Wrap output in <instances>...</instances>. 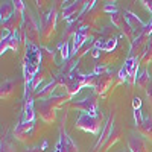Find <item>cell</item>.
Returning a JSON list of instances; mask_svg holds the SVG:
<instances>
[{
	"instance_id": "cell-32",
	"label": "cell",
	"mask_w": 152,
	"mask_h": 152,
	"mask_svg": "<svg viewBox=\"0 0 152 152\" xmlns=\"http://www.w3.org/2000/svg\"><path fill=\"white\" fill-rule=\"evenodd\" d=\"M110 20H111V24L114 28H122L123 26V23H125V17H123V14H120V12L117 11V12H114V14H111L110 15Z\"/></svg>"
},
{
	"instance_id": "cell-7",
	"label": "cell",
	"mask_w": 152,
	"mask_h": 152,
	"mask_svg": "<svg viewBox=\"0 0 152 152\" xmlns=\"http://www.w3.org/2000/svg\"><path fill=\"white\" fill-rule=\"evenodd\" d=\"M93 38V28H81L79 32L75 35L73 43H72V55L75 56L81 50L84 44H87Z\"/></svg>"
},
{
	"instance_id": "cell-4",
	"label": "cell",
	"mask_w": 152,
	"mask_h": 152,
	"mask_svg": "<svg viewBox=\"0 0 152 152\" xmlns=\"http://www.w3.org/2000/svg\"><path fill=\"white\" fill-rule=\"evenodd\" d=\"M70 108H75V110H81L90 116H97L99 111H97V96H88V97H84L81 100H72L70 102Z\"/></svg>"
},
{
	"instance_id": "cell-3",
	"label": "cell",
	"mask_w": 152,
	"mask_h": 152,
	"mask_svg": "<svg viewBox=\"0 0 152 152\" xmlns=\"http://www.w3.org/2000/svg\"><path fill=\"white\" fill-rule=\"evenodd\" d=\"M21 32L26 37V43H32L35 46H40L41 32H40V28H38V24H37L35 18L32 17L29 9H26V12H24V23H23Z\"/></svg>"
},
{
	"instance_id": "cell-35",
	"label": "cell",
	"mask_w": 152,
	"mask_h": 152,
	"mask_svg": "<svg viewBox=\"0 0 152 152\" xmlns=\"http://www.w3.org/2000/svg\"><path fill=\"white\" fill-rule=\"evenodd\" d=\"M102 38L104 40H111V38H117L116 35H114V26H107L104 31H102Z\"/></svg>"
},
{
	"instance_id": "cell-39",
	"label": "cell",
	"mask_w": 152,
	"mask_h": 152,
	"mask_svg": "<svg viewBox=\"0 0 152 152\" xmlns=\"http://www.w3.org/2000/svg\"><path fill=\"white\" fill-rule=\"evenodd\" d=\"M105 72H108V67H107V66H102V64H97V62H96L93 73H94L96 76H99V75H102V73H105Z\"/></svg>"
},
{
	"instance_id": "cell-5",
	"label": "cell",
	"mask_w": 152,
	"mask_h": 152,
	"mask_svg": "<svg viewBox=\"0 0 152 152\" xmlns=\"http://www.w3.org/2000/svg\"><path fill=\"white\" fill-rule=\"evenodd\" d=\"M56 18H58L56 8H52L49 11V14L44 17L43 23H41V38L43 40H49V38H52V35L55 34Z\"/></svg>"
},
{
	"instance_id": "cell-34",
	"label": "cell",
	"mask_w": 152,
	"mask_h": 152,
	"mask_svg": "<svg viewBox=\"0 0 152 152\" xmlns=\"http://www.w3.org/2000/svg\"><path fill=\"white\" fill-rule=\"evenodd\" d=\"M94 43H96V40H94V38H91V40L88 41L87 44H84V46L81 47V50H79V52L76 53V55H75V58H76V59H81V58H82V56H84V55L88 52V50H93V49H94Z\"/></svg>"
},
{
	"instance_id": "cell-6",
	"label": "cell",
	"mask_w": 152,
	"mask_h": 152,
	"mask_svg": "<svg viewBox=\"0 0 152 152\" xmlns=\"http://www.w3.org/2000/svg\"><path fill=\"white\" fill-rule=\"evenodd\" d=\"M64 120H66V117L62 119V125L59 126V140L56 143V149L59 152H79L76 143L69 137V134L64 128Z\"/></svg>"
},
{
	"instance_id": "cell-22",
	"label": "cell",
	"mask_w": 152,
	"mask_h": 152,
	"mask_svg": "<svg viewBox=\"0 0 152 152\" xmlns=\"http://www.w3.org/2000/svg\"><path fill=\"white\" fill-rule=\"evenodd\" d=\"M15 12V6H14V2H3L2 6H0V18H2V23L3 21H8Z\"/></svg>"
},
{
	"instance_id": "cell-36",
	"label": "cell",
	"mask_w": 152,
	"mask_h": 152,
	"mask_svg": "<svg viewBox=\"0 0 152 152\" xmlns=\"http://www.w3.org/2000/svg\"><path fill=\"white\" fill-rule=\"evenodd\" d=\"M134 120H135L137 128H140V126L143 125L145 117H143V113H142V110H134Z\"/></svg>"
},
{
	"instance_id": "cell-42",
	"label": "cell",
	"mask_w": 152,
	"mask_h": 152,
	"mask_svg": "<svg viewBox=\"0 0 152 152\" xmlns=\"http://www.w3.org/2000/svg\"><path fill=\"white\" fill-rule=\"evenodd\" d=\"M132 107H134V110H140L142 108V99L140 97H134L132 99Z\"/></svg>"
},
{
	"instance_id": "cell-24",
	"label": "cell",
	"mask_w": 152,
	"mask_h": 152,
	"mask_svg": "<svg viewBox=\"0 0 152 152\" xmlns=\"http://www.w3.org/2000/svg\"><path fill=\"white\" fill-rule=\"evenodd\" d=\"M120 135H122V129H120V128H114V129H113V132H111V135H110V138L105 142V145H104L102 148H100V149H102L100 152H107L113 145H116V143L120 140Z\"/></svg>"
},
{
	"instance_id": "cell-28",
	"label": "cell",
	"mask_w": 152,
	"mask_h": 152,
	"mask_svg": "<svg viewBox=\"0 0 152 152\" xmlns=\"http://www.w3.org/2000/svg\"><path fill=\"white\" fill-rule=\"evenodd\" d=\"M119 58V52H108V53H102L100 58L97 59V64H102V66H110V64H114Z\"/></svg>"
},
{
	"instance_id": "cell-8",
	"label": "cell",
	"mask_w": 152,
	"mask_h": 152,
	"mask_svg": "<svg viewBox=\"0 0 152 152\" xmlns=\"http://www.w3.org/2000/svg\"><path fill=\"white\" fill-rule=\"evenodd\" d=\"M87 6V2H73L70 3L69 6H66L64 9H62V18L64 20H69V23L72 21H78V18L81 17V14L84 12Z\"/></svg>"
},
{
	"instance_id": "cell-16",
	"label": "cell",
	"mask_w": 152,
	"mask_h": 152,
	"mask_svg": "<svg viewBox=\"0 0 152 152\" xmlns=\"http://www.w3.org/2000/svg\"><path fill=\"white\" fill-rule=\"evenodd\" d=\"M58 81L53 79L52 82H49L47 85H44L43 88H40V90H37L32 93L34 99H40V100H47L49 97H52L53 96V91H55V88L58 87Z\"/></svg>"
},
{
	"instance_id": "cell-2",
	"label": "cell",
	"mask_w": 152,
	"mask_h": 152,
	"mask_svg": "<svg viewBox=\"0 0 152 152\" xmlns=\"http://www.w3.org/2000/svg\"><path fill=\"white\" fill-rule=\"evenodd\" d=\"M102 113H99L97 116H90L87 113H81L79 117L76 119L75 126L78 129H82L85 132H90V134H99L100 131V126H102Z\"/></svg>"
},
{
	"instance_id": "cell-12",
	"label": "cell",
	"mask_w": 152,
	"mask_h": 152,
	"mask_svg": "<svg viewBox=\"0 0 152 152\" xmlns=\"http://www.w3.org/2000/svg\"><path fill=\"white\" fill-rule=\"evenodd\" d=\"M113 79H114V75H113L110 70L105 72V73H102V75H99L97 79H96V85H94V93H96V96L104 94L108 88L111 87Z\"/></svg>"
},
{
	"instance_id": "cell-10",
	"label": "cell",
	"mask_w": 152,
	"mask_h": 152,
	"mask_svg": "<svg viewBox=\"0 0 152 152\" xmlns=\"http://www.w3.org/2000/svg\"><path fill=\"white\" fill-rule=\"evenodd\" d=\"M149 38L148 35L145 34H140L134 38V41L131 43V47H129V56L132 58H142L143 53H145V49L149 43Z\"/></svg>"
},
{
	"instance_id": "cell-13",
	"label": "cell",
	"mask_w": 152,
	"mask_h": 152,
	"mask_svg": "<svg viewBox=\"0 0 152 152\" xmlns=\"http://www.w3.org/2000/svg\"><path fill=\"white\" fill-rule=\"evenodd\" d=\"M100 11L96 9V6L93 9H84V12L81 14V17L78 18V23L81 28H93L96 20L99 18Z\"/></svg>"
},
{
	"instance_id": "cell-19",
	"label": "cell",
	"mask_w": 152,
	"mask_h": 152,
	"mask_svg": "<svg viewBox=\"0 0 152 152\" xmlns=\"http://www.w3.org/2000/svg\"><path fill=\"white\" fill-rule=\"evenodd\" d=\"M24 110H23V122H34L35 120V110H34V96L32 93L24 96Z\"/></svg>"
},
{
	"instance_id": "cell-25",
	"label": "cell",
	"mask_w": 152,
	"mask_h": 152,
	"mask_svg": "<svg viewBox=\"0 0 152 152\" xmlns=\"http://www.w3.org/2000/svg\"><path fill=\"white\" fill-rule=\"evenodd\" d=\"M138 132H140L143 137H146L149 142H152V116L145 117L143 125L138 128Z\"/></svg>"
},
{
	"instance_id": "cell-23",
	"label": "cell",
	"mask_w": 152,
	"mask_h": 152,
	"mask_svg": "<svg viewBox=\"0 0 152 152\" xmlns=\"http://www.w3.org/2000/svg\"><path fill=\"white\" fill-rule=\"evenodd\" d=\"M15 91V81L12 79H8L2 84V87H0V97L2 99H9L12 94H14Z\"/></svg>"
},
{
	"instance_id": "cell-17",
	"label": "cell",
	"mask_w": 152,
	"mask_h": 152,
	"mask_svg": "<svg viewBox=\"0 0 152 152\" xmlns=\"http://www.w3.org/2000/svg\"><path fill=\"white\" fill-rule=\"evenodd\" d=\"M128 149L131 152H149L146 140L142 138L140 135H135V134L128 138Z\"/></svg>"
},
{
	"instance_id": "cell-46",
	"label": "cell",
	"mask_w": 152,
	"mask_h": 152,
	"mask_svg": "<svg viewBox=\"0 0 152 152\" xmlns=\"http://www.w3.org/2000/svg\"><path fill=\"white\" fill-rule=\"evenodd\" d=\"M91 52H93V53H91V55H93V58H97V59L100 58V50H96V49H93Z\"/></svg>"
},
{
	"instance_id": "cell-31",
	"label": "cell",
	"mask_w": 152,
	"mask_h": 152,
	"mask_svg": "<svg viewBox=\"0 0 152 152\" xmlns=\"http://www.w3.org/2000/svg\"><path fill=\"white\" fill-rule=\"evenodd\" d=\"M120 31H122V34L125 35V38H126V40H128V41H131V43L134 41V38L137 37V34L134 32V29H132V28H131V26H129V24L126 23V21L123 23V26L120 28Z\"/></svg>"
},
{
	"instance_id": "cell-26",
	"label": "cell",
	"mask_w": 152,
	"mask_h": 152,
	"mask_svg": "<svg viewBox=\"0 0 152 152\" xmlns=\"http://www.w3.org/2000/svg\"><path fill=\"white\" fill-rule=\"evenodd\" d=\"M151 75H149V70H143L140 75L137 76V87L138 88H142V90H148V87H149V84H151Z\"/></svg>"
},
{
	"instance_id": "cell-21",
	"label": "cell",
	"mask_w": 152,
	"mask_h": 152,
	"mask_svg": "<svg viewBox=\"0 0 152 152\" xmlns=\"http://www.w3.org/2000/svg\"><path fill=\"white\" fill-rule=\"evenodd\" d=\"M113 123H114V116H113V114H111V116H110V119L107 120V123H105V129H104V132H102V135H100L99 137V140H97V143H96V149H99L100 146H104L105 145V142L108 140V138H110V135H111V132H113Z\"/></svg>"
},
{
	"instance_id": "cell-47",
	"label": "cell",
	"mask_w": 152,
	"mask_h": 152,
	"mask_svg": "<svg viewBox=\"0 0 152 152\" xmlns=\"http://www.w3.org/2000/svg\"><path fill=\"white\" fill-rule=\"evenodd\" d=\"M55 152H59V151H58V149H55Z\"/></svg>"
},
{
	"instance_id": "cell-41",
	"label": "cell",
	"mask_w": 152,
	"mask_h": 152,
	"mask_svg": "<svg viewBox=\"0 0 152 152\" xmlns=\"http://www.w3.org/2000/svg\"><path fill=\"white\" fill-rule=\"evenodd\" d=\"M14 6H15V11H18V12H24V11H26L24 2H21V0H15V2H14Z\"/></svg>"
},
{
	"instance_id": "cell-45",
	"label": "cell",
	"mask_w": 152,
	"mask_h": 152,
	"mask_svg": "<svg viewBox=\"0 0 152 152\" xmlns=\"http://www.w3.org/2000/svg\"><path fill=\"white\" fill-rule=\"evenodd\" d=\"M24 152H43V149L41 148H28V149H24Z\"/></svg>"
},
{
	"instance_id": "cell-27",
	"label": "cell",
	"mask_w": 152,
	"mask_h": 152,
	"mask_svg": "<svg viewBox=\"0 0 152 152\" xmlns=\"http://www.w3.org/2000/svg\"><path fill=\"white\" fill-rule=\"evenodd\" d=\"M41 56H43L44 67H50V66L55 64V52H53V50H50V49L41 46Z\"/></svg>"
},
{
	"instance_id": "cell-37",
	"label": "cell",
	"mask_w": 152,
	"mask_h": 152,
	"mask_svg": "<svg viewBox=\"0 0 152 152\" xmlns=\"http://www.w3.org/2000/svg\"><path fill=\"white\" fill-rule=\"evenodd\" d=\"M128 81V72L125 70V67H122L120 70H119V73H117V85L119 84H123V82H126Z\"/></svg>"
},
{
	"instance_id": "cell-14",
	"label": "cell",
	"mask_w": 152,
	"mask_h": 152,
	"mask_svg": "<svg viewBox=\"0 0 152 152\" xmlns=\"http://www.w3.org/2000/svg\"><path fill=\"white\" fill-rule=\"evenodd\" d=\"M38 113L40 117L46 122V123H53L56 120V108H53L47 100H41L38 105Z\"/></svg>"
},
{
	"instance_id": "cell-11",
	"label": "cell",
	"mask_w": 152,
	"mask_h": 152,
	"mask_svg": "<svg viewBox=\"0 0 152 152\" xmlns=\"http://www.w3.org/2000/svg\"><path fill=\"white\" fill-rule=\"evenodd\" d=\"M140 58H132V56H128L125 61V70L128 72V82L129 85H134L137 82V73H138V67H140Z\"/></svg>"
},
{
	"instance_id": "cell-43",
	"label": "cell",
	"mask_w": 152,
	"mask_h": 152,
	"mask_svg": "<svg viewBox=\"0 0 152 152\" xmlns=\"http://www.w3.org/2000/svg\"><path fill=\"white\" fill-rule=\"evenodd\" d=\"M146 97H148V102L152 105V81H151V84H149V87H148V90H146Z\"/></svg>"
},
{
	"instance_id": "cell-44",
	"label": "cell",
	"mask_w": 152,
	"mask_h": 152,
	"mask_svg": "<svg viewBox=\"0 0 152 152\" xmlns=\"http://www.w3.org/2000/svg\"><path fill=\"white\" fill-rule=\"evenodd\" d=\"M142 5L151 12V14H152V0H143V2H142Z\"/></svg>"
},
{
	"instance_id": "cell-38",
	"label": "cell",
	"mask_w": 152,
	"mask_h": 152,
	"mask_svg": "<svg viewBox=\"0 0 152 152\" xmlns=\"http://www.w3.org/2000/svg\"><path fill=\"white\" fill-rule=\"evenodd\" d=\"M102 11H104V12H108V14L111 15V14H114V12H117V8H116V5H114V2H113V3H111V2H107V3L104 5Z\"/></svg>"
},
{
	"instance_id": "cell-20",
	"label": "cell",
	"mask_w": 152,
	"mask_h": 152,
	"mask_svg": "<svg viewBox=\"0 0 152 152\" xmlns=\"http://www.w3.org/2000/svg\"><path fill=\"white\" fill-rule=\"evenodd\" d=\"M49 76H50L49 70H47L46 67H41V69H40V72H38V73L35 75V78L32 79V82H31V87H29V91H31V93L37 91V90H38V87L41 85V82H43L44 79H47Z\"/></svg>"
},
{
	"instance_id": "cell-1",
	"label": "cell",
	"mask_w": 152,
	"mask_h": 152,
	"mask_svg": "<svg viewBox=\"0 0 152 152\" xmlns=\"http://www.w3.org/2000/svg\"><path fill=\"white\" fill-rule=\"evenodd\" d=\"M43 64L41 47L32 43H26V53L23 58V76H24V96L29 94V87L35 75L40 72Z\"/></svg>"
},
{
	"instance_id": "cell-33",
	"label": "cell",
	"mask_w": 152,
	"mask_h": 152,
	"mask_svg": "<svg viewBox=\"0 0 152 152\" xmlns=\"http://www.w3.org/2000/svg\"><path fill=\"white\" fill-rule=\"evenodd\" d=\"M79 29H81V26H79V23H78V21H72V23H69V26H67V29H66V34H64V38H69V37L75 38V35L79 32Z\"/></svg>"
},
{
	"instance_id": "cell-18",
	"label": "cell",
	"mask_w": 152,
	"mask_h": 152,
	"mask_svg": "<svg viewBox=\"0 0 152 152\" xmlns=\"http://www.w3.org/2000/svg\"><path fill=\"white\" fill-rule=\"evenodd\" d=\"M34 125H35L34 122H21L14 129V137L20 142H24L28 138V135L31 134V131L34 129Z\"/></svg>"
},
{
	"instance_id": "cell-9",
	"label": "cell",
	"mask_w": 152,
	"mask_h": 152,
	"mask_svg": "<svg viewBox=\"0 0 152 152\" xmlns=\"http://www.w3.org/2000/svg\"><path fill=\"white\" fill-rule=\"evenodd\" d=\"M21 38L18 37V32L17 34H2V43H0V53H5L8 49L14 50V52H18L20 49V44H21Z\"/></svg>"
},
{
	"instance_id": "cell-30",
	"label": "cell",
	"mask_w": 152,
	"mask_h": 152,
	"mask_svg": "<svg viewBox=\"0 0 152 152\" xmlns=\"http://www.w3.org/2000/svg\"><path fill=\"white\" fill-rule=\"evenodd\" d=\"M140 62L142 64H149V62H152V37L149 38V43L145 49V53L143 56L140 58Z\"/></svg>"
},
{
	"instance_id": "cell-40",
	"label": "cell",
	"mask_w": 152,
	"mask_h": 152,
	"mask_svg": "<svg viewBox=\"0 0 152 152\" xmlns=\"http://www.w3.org/2000/svg\"><path fill=\"white\" fill-rule=\"evenodd\" d=\"M0 152H15V149L9 142H2V151Z\"/></svg>"
},
{
	"instance_id": "cell-29",
	"label": "cell",
	"mask_w": 152,
	"mask_h": 152,
	"mask_svg": "<svg viewBox=\"0 0 152 152\" xmlns=\"http://www.w3.org/2000/svg\"><path fill=\"white\" fill-rule=\"evenodd\" d=\"M59 50H61V58L64 62L70 61V55H72V49L67 40H64V43H59Z\"/></svg>"
},
{
	"instance_id": "cell-15",
	"label": "cell",
	"mask_w": 152,
	"mask_h": 152,
	"mask_svg": "<svg viewBox=\"0 0 152 152\" xmlns=\"http://www.w3.org/2000/svg\"><path fill=\"white\" fill-rule=\"evenodd\" d=\"M123 17H125V21L134 29V32H135L137 35H140V34L143 32V29H145V26H146V23H143L140 18H138V17L134 14V12L125 11V12H123Z\"/></svg>"
}]
</instances>
